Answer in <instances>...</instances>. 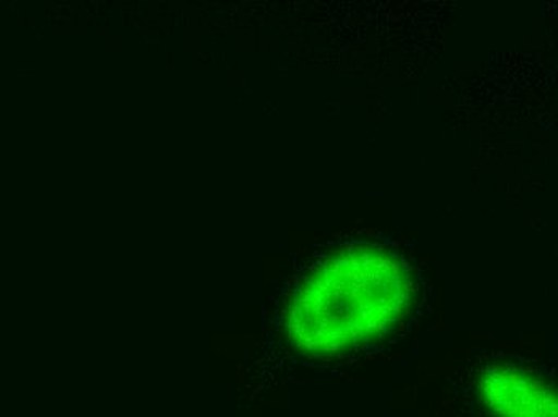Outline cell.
Returning <instances> with one entry per match:
<instances>
[{"instance_id": "obj_1", "label": "cell", "mask_w": 558, "mask_h": 417, "mask_svg": "<svg viewBox=\"0 0 558 417\" xmlns=\"http://www.w3.org/2000/svg\"><path fill=\"white\" fill-rule=\"evenodd\" d=\"M411 281L390 254L353 249L319 263L295 290L288 315L291 341L305 354H337L393 327Z\"/></svg>"}, {"instance_id": "obj_2", "label": "cell", "mask_w": 558, "mask_h": 417, "mask_svg": "<svg viewBox=\"0 0 558 417\" xmlns=\"http://www.w3.org/2000/svg\"><path fill=\"white\" fill-rule=\"evenodd\" d=\"M482 405L492 417H557L556 388L520 366H492L478 382Z\"/></svg>"}]
</instances>
